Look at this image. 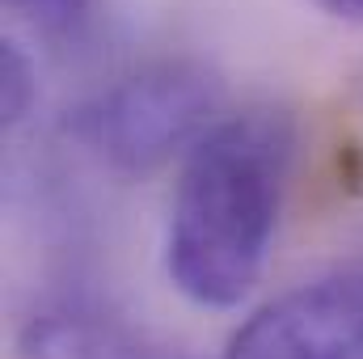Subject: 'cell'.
<instances>
[{
	"instance_id": "1",
	"label": "cell",
	"mask_w": 363,
	"mask_h": 359,
	"mask_svg": "<svg viewBox=\"0 0 363 359\" xmlns=\"http://www.w3.org/2000/svg\"><path fill=\"white\" fill-rule=\"evenodd\" d=\"M291 157L296 127L271 106L211 123L182 157L165 267L186 300L233 309L254 292L271 254Z\"/></svg>"
},
{
	"instance_id": "2",
	"label": "cell",
	"mask_w": 363,
	"mask_h": 359,
	"mask_svg": "<svg viewBox=\"0 0 363 359\" xmlns=\"http://www.w3.org/2000/svg\"><path fill=\"white\" fill-rule=\"evenodd\" d=\"M216 101L220 85L203 64L165 60L85 101L72 118V136L110 174L135 178L190 153L211 131Z\"/></svg>"
},
{
	"instance_id": "3",
	"label": "cell",
	"mask_w": 363,
	"mask_h": 359,
	"mask_svg": "<svg viewBox=\"0 0 363 359\" xmlns=\"http://www.w3.org/2000/svg\"><path fill=\"white\" fill-rule=\"evenodd\" d=\"M224 359H363V267L274 296L233 334Z\"/></svg>"
},
{
	"instance_id": "4",
	"label": "cell",
	"mask_w": 363,
	"mask_h": 359,
	"mask_svg": "<svg viewBox=\"0 0 363 359\" xmlns=\"http://www.w3.org/2000/svg\"><path fill=\"white\" fill-rule=\"evenodd\" d=\"M17 359H190L93 309H43L17 330Z\"/></svg>"
},
{
	"instance_id": "5",
	"label": "cell",
	"mask_w": 363,
	"mask_h": 359,
	"mask_svg": "<svg viewBox=\"0 0 363 359\" xmlns=\"http://www.w3.org/2000/svg\"><path fill=\"white\" fill-rule=\"evenodd\" d=\"M13 13H21L43 34H68L85 21L89 0H4Z\"/></svg>"
},
{
	"instance_id": "6",
	"label": "cell",
	"mask_w": 363,
	"mask_h": 359,
	"mask_svg": "<svg viewBox=\"0 0 363 359\" xmlns=\"http://www.w3.org/2000/svg\"><path fill=\"white\" fill-rule=\"evenodd\" d=\"M34 101V68L17 51V43L4 47V123H21Z\"/></svg>"
},
{
	"instance_id": "7",
	"label": "cell",
	"mask_w": 363,
	"mask_h": 359,
	"mask_svg": "<svg viewBox=\"0 0 363 359\" xmlns=\"http://www.w3.org/2000/svg\"><path fill=\"white\" fill-rule=\"evenodd\" d=\"M317 9H325L330 17H342V21H355L363 26V0H313Z\"/></svg>"
}]
</instances>
